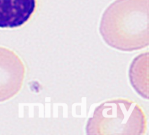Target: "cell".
<instances>
[{
    "mask_svg": "<svg viewBox=\"0 0 149 135\" xmlns=\"http://www.w3.org/2000/svg\"><path fill=\"white\" fill-rule=\"evenodd\" d=\"M24 65L15 52L0 47V102L15 95L22 86Z\"/></svg>",
    "mask_w": 149,
    "mask_h": 135,
    "instance_id": "7a4b0ae2",
    "label": "cell"
},
{
    "mask_svg": "<svg viewBox=\"0 0 149 135\" xmlns=\"http://www.w3.org/2000/svg\"><path fill=\"white\" fill-rule=\"evenodd\" d=\"M36 0H0V28L23 26L33 16Z\"/></svg>",
    "mask_w": 149,
    "mask_h": 135,
    "instance_id": "3957f363",
    "label": "cell"
},
{
    "mask_svg": "<svg viewBox=\"0 0 149 135\" xmlns=\"http://www.w3.org/2000/svg\"><path fill=\"white\" fill-rule=\"evenodd\" d=\"M100 33L111 47L136 50L148 45V0H116L103 15Z\"/></svg>",
    "mask_w": 149,
    "mask_h": 135,
    "instance_id": "6da1fadb",
    "label": "cell"
}]
</instances>
